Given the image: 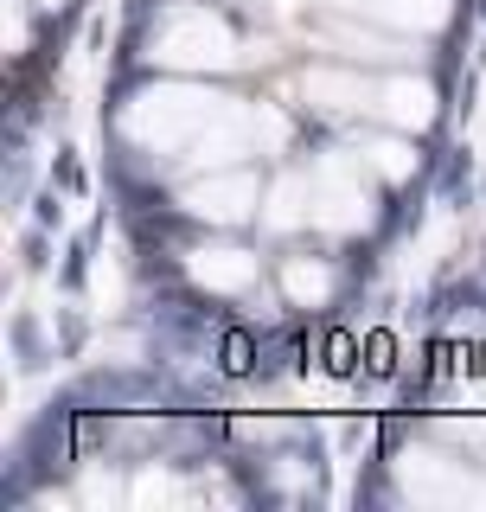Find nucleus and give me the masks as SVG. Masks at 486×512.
Masks as SVG:
<instances>
[{"mask_svg":"<svg viewBox=\"0 0 486 512\" xmlns=\"http://www.w3.org/2000/svg\"><path fill=\"white\" fill-rule=\"evenodd\" d=\"M141 141H154L160 154H205V160H224L243 141V122L224 96H199V90H160V96H141V109L128 116Z\"/></svg>","mask_w":486,"mask_h":512,"instance_id":"obj_1","label":"nucleus"},{"mask_svg":"<svg viewBox=\"0 0 486 512\" xmlns=\"http://www.w3.org/2000/svg\"><path fill=\"white\" fill-rule=\"evenodd\" d=\"M288 295H295V301H320V295H327V269H320V263H295V269H288Z\"/></svg>","mask_w":486,"mask_h":512,"instance_id":"obj_9","label":"nucleus"},{"mask_svg":"<svg viewBox=\"0 0 486 512\" xmlns=\"http://www.w3.org/2000/svg\"><path fill=\"white\" fill-rule=\"evenodd\" d=\"M378 109H384L391 122H403V128H423V122L435 116V96H429V84H410V77H397V84L378 90Z\"/></svg>","mask_w":486,"mask_h":512,"instance_id":"obj_6","label":"nucleus"},{"mask_svg":"<svg viewBox=\"0 0 486 512\" xmlns=\"http://www.w3.org/2000/svg\"><path fill=\"white\" fill-rule=\"evenodd\" d=\"M192 276L212 282V288H243L256 276V263L243 250H199V256H192Z\"/></svg>","mask_w":486,"mask_h":512,"instance_id":"obj_8","label":"nucleus"},{"mask_svg":"<svg viewBox=\"0 0 486 512\" xmlns=\"http://www.w3.org/2000/svg\"><path fill=\"white\" fill-rule=\"evenodd\" d=\"M403 480H410L416 500H486L480 480H467V474H455V468H442V461H429V455H423V468H410Z\"/></svg>","mask_w":486,"mask_h":512,"instance_id":"obj_4","label":"nucleus"},{"mask_svg":"<svg viewBox=\"0 0 486 512\" xmlns=\"http://www.w3.org/2000/svg\"><path fill=\"white\" fill-rule=\"evenodd\" d=\"M250 205H256V180H250V173H231V180H205V186H192V192H186V212L218 218V224L250 218Z\"/></svg>","mask_w":486,"mask_h":512,"instance_id":"obj_3","label":"nucleus"},{"mask_svg":"<svg viewBox=\"0 0 486 512\" xmlns=\"http://www.w3.org/2000/svg\"><path fill=\"white\" fill-rule=\"evenodd\" d=\"M339 7H359L371 20H397V26H435L448 13V0H339Z\"/></svg>","mask_w":486,"mask_h":512,"instance_id":"obj_7","label":"nucleus"},{"mask_svg":"<svg viewBox=\"0 0 486 512\" xmlns=\"http://www.w3.org/2000/svg\"><path fill=\"white\" fill-rule=\"evenodd\" d=\"M52 7H58V0H52Z\"/></svg>","mask_w":486,"mask_h":512,"instance_id":"obj_10","label":"nucleus"},{"mask_svg":"<svg viewBox=\"0 0 486 512\" xmlns=\"http://www.w3.org/2000/svg\"><path fill=\"white\" fill-rule=\"evenodd\" d=\"M307 96L320 109H378V90L346 77V71H307Z\"/></svg>","mask_w":486,"mask_h":512,"instance_id":"obj_5","label":"nucleus"},{"mask_svg":"<svg viewBox=\"0 0 486 512\" xmlns=\"http://www.w3.org/2000/svg\"><path fill=\"white\" fill-rule=\"evenodd\" d=\"M154 52L167 64H237V39L212 13H173V20L154 32Z\"/></svg>","mask_w":486,"mask_h":512,"instance_id":"obj_2","label":"nucleus"}]
</instances>
